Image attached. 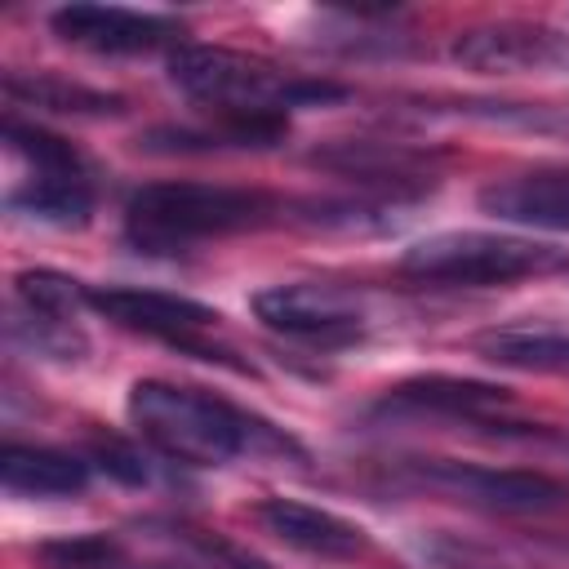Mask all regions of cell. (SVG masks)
Here are the masks:
<instances>
[{
  "label": "cell",
  "instance_id": "d6986e66",
  "mask_svg": "<svg viewBox=\"0 0 569 569\" xmlns=\"http://www.w3.org/2000/svg\"><path fill=\"white\" fill-rule=\"evenodd\" d=\"M13 298L22 311L80 320V311L89 307V284L62 276V271H49V267H31V271L13 276Z\"/></svg>",
  "mask_w": 569,
  "mask_h": 569
},
{
  "label": "cell",
  "instance_id": "30bf717a",
  "mask_svg": "<svg viewBox=\"0 0 569 569\" xmlns=\"http://www.w3.org/2000/svg\"><path fill=\"white\" fill-rule=\"evenodd\" d=\"M253 316L284 338H302V342H320V347H342L365 333V311H360L356 293H347L338 284H311V280L258 289Z\"/></svg>",
  "mask_w": 569,
  "mask_h": 569
},
{
  "label": "cell",
  "instance_id": "8992f818",
  "mask_svg": "<svg viewBox=\"0 0 569 569\" xmlns=\"http://www.w3.org/2000/svg\"><path fill=\"white\" fill-rule=\"evenodd\" d=\"M405 480L418 489H431L440 498L498 511V516H547L569 507V489L542 471L520 467H485V462H458V458H418L405 467Z\"/></svg>",
  "mask_w": 569,
  "mask_h": 569
},
{
  "label": "cell",
  "instance_id": "5bb4252c",
  "mask_svg": "<svg viewBox=\"0 0 569 569\" xmlns=\"http://www.w3.org/2000/svg\"><path fill=\"white\" fill-rule=\"evenodd\" d=\"M480 209L489 218L542 231H569V164H538L525 173H507L480 187Z\"/></svg>",
  "mask_w": 569,
  "mask_h": 569
},
{
  "label": "cell",
  "instance_id": "2e32d148",
  "mask_svg": "<svg viewBox=\"0 0 569 569\" xmlns=\"http://www.w3.org/2000/svg\"><path fill=\"white\" fill-rule=\"evenodd\" d=\"M0 480L22 498H71L89 489V462L44 445H4Z\"/></svg>",
  "mask_w": 569,
  "mask_h": 569
},
{
  "label": "cell",
  "instance_id": "9c48e42d",
  "mask_svg": "<svg viewBox=\"0 0 569 569\" xmlns=\"http://www.w3.org/2000/svg\"><path fill=\"white\" fill-rule=\"evenodd\" d=\"M311 164L356 182L365 196L396 200V204L422 200L440 178V156L436 151H418V147H405V142H369V138H347V142L316 147Z\"/></svg>",
  "mask_w": 569,
  "mask_h": 569
},
{
  "label": "cell",
  "instance_id": "e0dca14e",
  "mask_svg": "<svg viewBox=\"0 0 569 569\" xmlns=\"http://www.w3.org/2000/svg\"><path fill=\"white\" fill-rule=\"evenodd\" d=\"M4 98L18 107H40V111H58V116H120L124 111L120 93L62 80L53 71H9Z\"/></svg>",
  "mask_w": 569,
  "mask_h": 569
},
{
  "label": "cell",
  "instance_id": "4fadbf2b",
  "mask_svg": "<svg viewBox=\"0 0 569 569\" xmlns=\"http://www.w3.org/2000/svg\"><path fill=\"white\" fill-rule=\"evenodd\" d=\"M253 520L262 525V533H271L276 542L302 551V556H320V560H360L369 556V533L329 511V507H311L298 498H262L253 507Z\"/></svg>",
  "mask_w": 569,
  "mask_h": 569
},
{
  "label": "cell",
  "instance_id": "ba28073f",
  "mask_svg": "<svg viewBox=\"0 0 569 569\" xmlns=\"http://www.w3.org/2000/svg\"><path fill=\"white\" fill-rule=\"evenodd\" d=\"M449 58L480 76H569V31L525 18L480 22L449 40Z\"/></svg>",
  "mask_w": 569,
  "mask_h": 569
},
{
  "label": "cell",
  "instance_id": "7402d4cb",
  "mask_svg": "<svg viewBox=\"0 0 569 569\" xmlns=\"http://www.w3.org/2000/svg\"><path fill=\"white\" fill-rule=\"evenodd\" d=\"M93 462H98L107 476L124 480V485H147V480H151V467H147V458H142L133 445L116 440V436H107V440H93Z\"/></svg>",
  "mask_w": 569,
  "mask_h": 569
},
{
  "label": "cell",
  "instance_id": "6da1fadb",
  "mask_svg": "<svg viewBox=\"0 0 569 569\" xmlns=\"http://www.w3.org/2000/svg\"><path fill=\"white\" fill-rule=\"evenodd\" d=\"M129 418L133 427L173 462L187 467H222L240 453H298L289 436H280L271 422L236 409L231 400L178 387L164 378H138L129 387Z\"/></svg>",
  "mask_w": 569,
  "mask_h": 569
},
{
  "label": "cell",
  "instance_id": "277c9868",
  "mask_svg": "<svg viewBox=\"0 0 569 569\" xmlns=\"http://www.w3.org/2000/svg\"><path fill=\"white\" fill-rule=\"evenodd\" d=\"M569 267V249H556L547 240L502 236V231H436L405 249L400 271L422 284H462V289H489L511 284L529 276H551Z\"/></svg>",
  "mask_w": 569,
  "mask_h": 569
},
{
  "label": "cell",
  "instance_id": "ac0fdd59",
  "mask_svg": "<svg viewBox=\"0 0 569 569\" xmlns=\"http://www.w3.org/2000/svg\"><path fill=\"white\" fill-rule=\"evenodd\" d=\"M476 351L493 365L525 373H569V333L565 329H498L476 338Z\"/></svg>",
  "mask_w": 569,
  "mask_h": 569
},
{
  "label": "cell",
  "instance_id": "52a82bcc",
  "mask_svg": "<svg viewBox=\"0 0 569 569\" xmlns=\"http://www.w3.org/2000/svg\"><path fill=\"white\" fill-rule=\"evenodd\" d=\"M89 307L98 316H107L120 329L160 338L178 351H191L196 360H218L227 369H244L227 347L213 342L218 329V311L182 298V293H160V289H129V284H107V289H89Z\"/></svg>",
  "mask_w": 569,
  "mask_h": 569
},
{
  "label": "cell",
  "instance_id": "5b68a950",
  "mask_svg": "<svg viewBox=\"0 0 569 569\" xmlns=\"http://www.w3.org/2000/svg\"><path fill=\"white\" fill-rule=\"evenodd\" d=\"M4 147L27 164L22 187L9 191L13 213H27L49 227H84L89 222L93 178H89L84 156L67 138H58L40 124H27L18 116H4Z\"/></svg>",
  "mask_w": 569,
  "mask_h": 569
},
{
  "label": "cell",
  "instance_id": "7c38bea8",
  "mask_svg": "<svg viewBox=\"0 0 569 569\" xmlns=\"http://www.w3.org/2000/svg\"><path fill=\"white\" fill-rule=\"evenodd\" d=\"M49 27L58 40L89 49V53H151L173 44L182 36V22L169 13L124 9V4H62L49 13Z\"/></svg>",
  "mask_w": 569,
  "mask_h": 569
},
{
  "label": "cell",
  "instance_id": "9a60e30c",
  "mask_svg": "<svg viewBox=\"0 0 569 569\" xmlns=\"http://www.w3.org/2000/svg\"><path fill=\"white\" fill-rule=\"evenodd\" d=\"M289 116L280 111H244V116H218L213 124H164L138 138L142 151L160 156H187V151H267L284 142Z\"/></svg>",
  "mask_w": 569,
  "mask_h": 569
},
{
  "label": "cell",
  "instance_id": "8fae6325",
  "mask_svg": "<svg viewBox=\"0 0 569 569\" xmlns=\"http://www.w3.org/2000/svg\"><path fill=\"white\" fill-rule=\"evenodd\" d=\"M516 409L511 391L485 378H453V373H422L405 378L382 391L373 405L378 418H445V422H498Z\"/></svg>",
  "mask_w": 569,
  "mask_h": 569
},
{
  "label": "cell",
  "instance_id": "3957f363",
  "mask_svg": "<svg viewBox=\"0 0 569 569\" xmlns=\"http://www.w3.org/2000/svg\"><path fill=\"white\" fill-rule=\"evenodd\" d=\"M169 80L191 102L218 116H244V111L289 116L293 107H325L347 98V89L333 80H302L271 67L267 58H253L227 44H178L169 53Z\"/></svg>",
  "mask_w": 569,
  "mask_h": 569
},
{
  "label": "cell",
  "instance_id": "ffe728a7",
  "mask_svg": "<svg viewBox=\"0 0 569 569\" xmlns=\"http://www.w3.org/2000/svg\"><path fill=\"white\" fill-rule=\"evenodd\" d=\"M13 333L31 347V351H40V356H49V360H84V351H89V338H84V329H80V320H62V316H40V311H22L18 307V320H13Z\"/></svg>",
  "mask_w": 569,
  "mask_h": 569
},
{
  "label": "cell",
  "instance_id": "44dd1931",
  "mask_svg": "<svg viewBox=\"0 0 569 569\" xmlns=\"http://www.w3.org/2000/svg\"><path fill=\"white\" fill-rule=\"evenodd\" d=\"M40 560L49 569H124V551L107 533H76V538L40 542Z\"/></svg>",
  "mask_w": 569,
  "mask_h": 569
},
{
  "label": "cell",
  "instance_id": "7a4b0ae2",
  "mask_svg": "<svg viewBox=\"0 0 569 569\" xmlns=\"http://www.w3.org/2000/svg\"><path fill=\"white\" fill-rule=\"evenodd\" d=\"M280 213L262 187L231 182H147L124 204V240L147 258H173L204 240L258 231Z\"/></svg>",
  "mask_w": 569,
  "mask_h": 569
}]
</instances>
